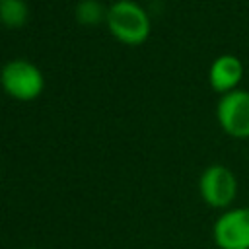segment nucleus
Here are the masks:
<instances>
[{
    "label": "nucleus",
    "instance_id": "8",
    "mask_svg": "<svg viewBox=\"0 0 249 249\" xmlns=\"http://www.w3.org/2000/svg\"><path fill=\"white\" fill-rule=\"evenodd\" d=\"M107 18V10L99 0H80L76 6V19L84 25L99 23Z\"/></svg>",
    "mask_w": 249,
    "mask_h": 249
},
{
    "label": "nucleus",
    "instance_id": "7",
    "mask_svg": "<svg viewBox=\"0 0 249 249\" xmlns=\"http://www.w3.org/2000/svg\"><path fill=\"white\" fill-rule=\"evenodd\" d=\"M29 18V8L25 0H2L0 2V21L6 27H21Z\"/></svg>",
    "mask_w": 249,
    "mask_h": 249
},
{
    "label": "nucleus",
    "instance_id": "10",
    "mask_svg": "<svg viewBox=\"0 0 249 249\" xmlns=\"http://www.w3.org/2000/svg\"><path fill=\"white\" fill-rule=\"evenodd\" d=\"M0 2H2V0H0Z\"/></svg>",
    "mask_w": 249,
    "mask_h": 249
},
{
    "label": "nucleus",
    "instance_id": "1",
    "mask_svg": "<svg viewBox=\"0 0 249 249\" xmlns=\"http://www.w3.org/2000/svg\"><path fill=\"white\" fill-rule=\"evenodd\" d=\"M109 31L124 45H140L150 35V18L146 10L132 0H117L107 8Z\"/></svg>",
    "mask_w": 249,
    "mask_h": 249
},
{
    "label": "nucleus",
    "instance_id": "4",
    "mask_svg": "<svg viewBox=\"0 0 249 249\" xmlns=\"http://www.w3.org/2000/svg\"><path fill=\"white\" fill-rule=\"evenodd\" d=\"M212 239L218 249H249V206H231L214 220Z\"/></svg>",
    "mask_w": 249,
    "mask_h": 249
},
{
    "label": "nucleus",
    "instance_id": "2",
    "mask_svg": "<svg viewBox=\"0 0 249 249\" xmlns=\"http://www.w3.org/2000/svg\"><path fill=\"white\" fill-rule=\"evenodd\" d=\"M0 84L10 97L19 101L35 99L45 88L41 70L25 58L6 62L0 70Z\"/></svg>",
    "mask_w": 249,
    "mask_h": 249
},
{
    "label": "nucleus",
    "instance_id": "9",
    "mask_svg": "<svg viewBox=\"0 0 249 249\" xmlns=\"http://www.w3.org/2000/svg\"><path fill=\"white\" fill-rule=\"evenodd\" d=\"M27 249H39V247H27Z\"/></svg>",
    "mask_w": 249,
    "mask_h": 249
},
{
    "label": "nucleus",
    "instance_id": "3",
    "mask_svg": "<svg viewBox=\"0 0 249 249\" xmlns=\"http://www.w3.org/2000/svg\"><path fill=\"white\" fill-rule=\"evenodd\" d=\"M198 193L206 206L224 212L231 208L237 196V179L230 167L212 163L198 177Z\"/></svg>",
    "mask_w": 249,
    "mask_h": 249
},
{
    "label": "nucleus",
    "instance_id": "6",
    "mask_svg": "<svg viewBox=\"0 0 249 249\" xmlns=\"http://www.w3.org/2000/svg\"><path fill=\"white\" fill-rule=\"evenodd\" d=\"M241 78H243V62L235 54H220L210 64L208 70L210 88L222 95L237 89Z\"/></svg>",
    "mask_w": 249,
    "mask_h": 249
},
{
    "label": "nucleus",
    "instance_id": "5",
    "mask_svg": "<svg viewBox=\"0 0 249 249\" xmlns=\"http://www.w3.org/2000/svg\"><path fill=\"white\" fill-rule=\"evenodd\" d=\"M220 128L231 138H249V91L233 89L224 93L216 107Z\"/></svg>",
    "mask_w": 249,
    "mask_h": 249
}]
</instances>
